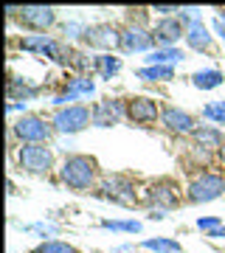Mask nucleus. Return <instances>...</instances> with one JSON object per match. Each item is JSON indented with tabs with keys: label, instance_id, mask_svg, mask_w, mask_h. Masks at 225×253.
Wrapping results in <instances>:
<instances>
[{
	"label": "nucleus",
	"instance_id": "f257e3e1",
	"mask_svg": "<svg viewBox=\"0 0 225 253\" xmlns=\"http://www.w3.org/2000/svg\"><path fill=\"white\" fill-rule=\"evenodd\" d=\"M101 177H104V172H101V166H99V158L85 155V152H68L62 158V163H59V169H56V180L71 191H88V194H93V191L99 189Z\"/></svg>",
	"mask_w": 225,
	"mask_h": 253
},
{
	"label": "nucleus",
	"instance_id": "f03ea898",
	"mask_svg": "<svg viewBox=\"0 0 225 253\" xmlns=\"http://www.w3.org/2000/svg\"><path fill=\"white\" fill-rule=\"evenodd\" d=\"M11 161L23 174L31 177H48L51 172H56V152L48 144H17L11 152Z\"/></svg>",
	"mask_w": 225,
	"mask_h": 253
},
{
	"label": "nucleus",
	"instance_id": "7ed1b4c3",
	"mask_svg": "<svg viewBox=\"0 0 225 253\" xmlns=\"http://www.w3.org/2000/svg\"><path fill=\"white\" fill-rule=\"evenodd\" d=\"M99 200H107L113 206H124V208H133L141 203V194L144 189H138V180L133 174H124V172H107L101 177L99 189L93 191Z\"/></svg>",
	"mask_w": 225,
	"mask_h": 253
},
{
	"label": "nucleus",
	"instance_id": "20e7f679",
	"mask_svg": "<svg viewBox=\"0 0 225 253\" xmlns=\"http://www.w3.org/2000/svg\"><path fill=\"white\" fill-rule=\"evenodd\" d=\"M141 203H144L149 211H175L178 206L186 203V186H180L175 177H158V180H149L144 186Z\"/></svg>",
	"mask_w": 225,
	"mask_h": 253
},
{
	"label": "nucleus",
	"instance_id": "39448f33",
	"mask_svg": "<svg viewBox=\"0 0 225 253\" xmlns=\"http://www.w3.org/2000/svg\"><path fill=\"white\" fill-rule=\"evenodd\" d=\"M6 17L28 34H48L54 26H59L54 6H6Z\"/></svg>",
	"mask_w": 225,
	"mask_h": 253
},
{
	"label": "nucleus",
	"instance_id": "423d86ee",
	"mask_svg": "<svg viewBox=\"0 0 225 253\" xmlns=\"http://www.w3.org/2000/svg\"><path fill=\"white\" fill-rule=\"evenodd\" d=\"M225 194V172H214V169H203L194 172L186 183V203L189 206H206L214 203Z\"/></svg>",
	"mask_w": 225,
	"mask_h": 253
},
{
	"label": "nucleus",
	"instance_id": "0eeeda50",
	"mask_svg": "<svg viewBox=\"0 0 225 253\" xmlns=\"http://www.w3.org/2000/svg\"><path fill=\"white\" fill-rule=\"evenodd\" d=\"M9 135L17 144H51V138L56 135V129L51 124V118L40 116V113H26V116H20L11 121Z\"/></svg>",
	"mask_w": 225,
	"mask_h": 253
},
{
	"label": "nucleus",
	"instance_id": "6e6552de",
	"mask_svg": "<svg viewBox=\"0 0 225 253\" xmlns=\"http://www.w3.org/2000/svg\"><path fill=\"white\" fill-rule=\"evenodd\" d=\"M51 124H54L56 135H76L82 129L93 126V104H68L51 113Z\"/></svg>",
	"mask_w": 225,
	"mask_h": 253
},
{
	"label": "nucleus",
	"instance_id": "1a4fd4ad",
	"mask_svg": "<svg viewBox=\"0 0 225 253\" xmlns=\"http://www.w3.org/2000/svg\"><path fill=\"white\" fill-rule=\"evenodd\" d=\"M82 48L93 54H116L121 48V26L113 23H90L82 34Z\"/></svg>",
	"mask_w": 225,
	"mask_h": 253
},
{
	"label": "nucleus",
	"instance_id": "9d476101",
	"mask_svg": "<svg viewBox=\"0 0 225 253\" xmlns=\"http://www.w3.org/2000/svg\"><path fill=\"white\" fill-rule=\"evenodd\" d=\"M93 93H96V79H93V76L68 73V76L54 87L51 104H54V110H59V107H68V104H79V99L93 96Z\"/></svg>",
	"mask_w": 225,
	"mask_h": 253
},
{
	"label": "nucleus",
	"instance_id": "9b49d317",
	"mask_svg": "<svg viewBox=\"0 0 225 253\" xmlns=\"http://www.w3.org/2000/svg\"><path fill=\"white\" fill-rule=\"evenodd\" d=\"M161 113L163 101L155 96H144V93L127 96V121L133 126H161Z\"/></svg>",
	"mask_w": 225,
	"mask_h": 253
},
{
	"label": "nucleus",
	"instance_id": "f8f14e48",
	"mask_svg": "<svg viewBox=\"0 0 225 253\" xmlns=\"http://www.w3.org/2000/svg\"><path fill=\"white\" fill-rule=\"evenodd\" d=\"M197 116L189 113V110L178 107V104H169L163 101V113H161V129L166 135H175V138H191L194 129H197Z\"/></svg>",
	"mask_w": 225,
	"mask_h": 253
},
{
	"label": "nucleus",
	"instance_id": "ddd939ff",
	"mask_svg": "<svg viewBox=\"0 0 225 253\" xmlns=\"http://www.w3.org/2000/svg\"><path fill=\"white\" fill-rule=\"evenodd\" d=\"M155 48H158V42H155V34L152 28L146 26H121V54H152Z\"/></svg>",
	"mask_w": 225,
	"mask_h": 253
},
{
	"label": "nucleus",
	"instance_id": "4468645a",
	"mask_svg": "<svg viewBox=\"0 0 225 253\" xmlns=\"http://www.w3.org/2000/svg\"><path fill=\"white\" fill-rule=\"evenodd\" d=\"M124 118H127V99L104 96V99L93 101V126L110 129V126H118Z\"/></svg>",
	"mask_w": 225,
	"mask_h": 253
},
{
	"label": "nucleus",
	"instance_id": "2eb2a0df",
	"mask_svg": "<svg viewBox=\"0 0 225 253\" xmlns=\"http://www.w3.org/2000/svg\"><path fill=\"white\" fill-rule=\"evenodd\" d=\"M152 34L158 48H175L180 40H186V23L175 14V17H155L152 20Z\"/></svg>",
	"mask_w": 225,
	"mask_h": 253
},
{
	"label": "nucleus",
	"instance_id": "dca6fc26",
	"mask_svg": "<svg viewBox=\"0 0 225 253\" xmlns=\"http://www.w3.org/2000/svg\"><path fill=\"white\" fill-rule=\"evenodd\" d=\"M191 146H197V149H203V152L217 158V155L225 149V132L220 126L200 124L197 129H194V135H191Z\"/></svg>",
	"mask_w": 225,
	"mask_h": 253
},
{
	"label": "nucleus",
	"instance_id": "f3484780",
	"mask_svg": "<svg viewBox=\"0 0 225 253\" xmlns=\"http://www.w3.org/2000/svg\"><path fill=\"white\" fill-rule=\"evenodd\" d=\"M191 51L197 54H211L214 51V34H211V26H206V20L200 17L194 23L186 26V40H183Z\"/></svg>",
	"mask_w": 225,
	"mask_h": 253
},
{
	"label": "nucleus",
	"instance_id": "a211bd4d",
	"mask_svg": "<svg viewBox=\"0 0 225 253\" xmlns=\"http://www.w3.org/2000/svg\"><path fill=\"white\" fill-rule=\"evenodd\" d=\"M43 90H45V84H37V82H31L28 76H9V84H6L9 101H31Z\"/></svg>",
	"mask_w": 225,
	"mask_h": 253
},
{
	"label": "nucleus",
	"instance_id": "6ab92c4d",
	"mask_svg": "<svg viewBox=\"0 0 225 253\" xmlns=\"http://www.w3.org/2000/svg\"><path fill=\"white\" fill-rule=\"evenodd\" d=\"M124 68V59L116 54H93V76H99V79H116L118 73Z\"/></svg>",
	"mask_w": 225,
	"mask_h": 253
},
{
	"label": "nucleus",
	"instance_id": "aec40b11",
	"mask_svg": "<svg viewBox=\"0 0 225 253\" xmlns=\"http://www.w3.org/2000/svg\"><path fill=\"white\" fill-rule=\"evenodd\" d=\"M189 82H191V87H197V90H217V87L225 84V73L220 68H203V71L191 73Z\"/></svg>",
	"mask_w": 225,
	"mask_h": 253
},
{
	"label": "nucleus",
	"instance_id": "412c9836",
	"mask_svg": "<svg viewBox=\"0 0 225 253\" xmlns=\"http://www.w3.org/2000/svg\"><path fill=\"white\" fill-rule=\"evenodd\" d=\"M146 65H166V68H175V65H180L183 59H186V51L180 45L175 48H155L152 54L144 56Z\"/></svg>",
	"mask_w": 225,
	"mask_h": 253
},
{
	"label": "nucleus",
	"instance_id": "4be33fe9",
	"mask_svg": "<svg viewBox=\"0 0 225 253\" xmlns=\"http://www.w3.org/2000/svg\"><path fill=\"white\" fill-rule=\"evenodd\" d=\"M135 79L149 82V84H166V82L175 79V68H166V65H144L135 71Z\"/></svg>",
	"mask_w": 225,
	"mask_h": 253
},
{
	"label": "nucleus",
	"instance_id": "5701e85b",
	"mask_svg": "<svg viewBox=\"0 0 225 253\" xmlns=\"http://www.w3.org/2000/svg\"><path fill=\"white\" fill-rule=\"evenodd\" d=\"M138 248L141 251H149V253H183V245L178 239H172V236H149Z\"/></svg>",
	"mask_w": 225,
	"mask_h": 253
},
{
	"label": "nucleus",
	"instance_id": "b1692460",
	"mask_svg": "<svg viewBox=\"0 0 225 253\" xmlns=\"http://www.w3.org/2000/svg\"><path fill=\"white\" fill-rule=\"evenodd\" d=\"M101 231H113V234H141L144 222L141 219H101Z\"/></svg>",
	"mask_w": 225,
	"mask_h": 253
},
{
	"label": "nucleus",
	"instance_id": "393cba45",
	"mask_svg": "<svg viewBox=\"0 0 225 253\" xmlns=\"http://www.w3.org/2000/svg\"><path fill=\"white\" fill-rule=\"evenodd\" d=\"M200 116L206 118L211 126L225 129V99H214V101H208V104H203V113Z\"/></svg>",
	"mask_w": 225,
	"mask_h": 253
},
{
	"label": "nucleus",
	"instance_id": "a878e982",
	"mask_svg": "<svg viewBox=\"0 0 225 253\" xmlns=\"http://www.w3.org/2000/svg\"><path fill=\"white\" fill-rule=\"evenodd\" d=\"M28 253H79V248L65 239H45V242L34 245Z\"/></svg>",
	"mask_w": 225,
	"mask_h": 253
},
{
	"label": "nucleus",
	"instance_id": "bb28decb",
	"mask_svg": "<svg viewBox=\"0 0 225 253\" xmlns=\"http://www.w3.org/2000/svg\"><path fill=\"white\" fill-rule=\"evenodd\" d=\"M85 23L82 20H68V23H62L59 26V40H65V42H82V34H85Z\"/></svg>",
	"mask_w": 225,
	"mask_h": 253
},
{
	"label": "nucleus",
	"instance_id": "cd10ccee",
	"mask_svg": "<svg viewBox=\"0 0 225 253\" xmlns=\"http://www.w3.org/2000/svg\"><path fill=\"white\" fill-rule=\"evenodd\" d=\"M23 231H26V234H40L43 236V242H45V236L54 239V236L59 234V225L51 222V219H40V222H28V225H23Z\"/></svg>",
	"mask_w": 225,
	"mask_h": 253
},
{
	"label": "nucleus",
	"instance_id": "c85d7f7f",
	"mask_svg": "<svg viewBox=\"0 0 225 253\" xmlns=\"http://www.w3.org/2000/svg\"><path fill=\"white\" fill-rule=\"evenodd\" d=\"M149 14H152V9H124V23L127 26H146L152 28V23H149Z\"/></svg>",
	"mask_w": 225,
	"mask_h": 253
},
{
	"label": "nucleus",
	"instance_id": "c756f323",
	"mask_svg": "<svg viewBox=\"0 0 225 253\" xmlns=\"http://www.w3.org/2000/svg\"><path fill=\"white\" fill-rule=\"evenodd\" d=\"M194 225H197L200 228V231H203V234H211V231H217V228H220V225H225V222H223V219H220V217H200L197 219V222H194Z\"/></svg>",
	"mask_w": 225,
	"mask_h": 253
},
{
	"label": "nucleus",
	"instance_id": "7c9ffc66",
	"mask_svg": "<svg viewBox=\"0 0 225 253\" xmlns=\"http://www.w3.org/2000/svg\"><path fill=\"white\" fill-rule=\"evenodd\" d=\"M178 11H180V6H152L155 17H175Z\"/></svg>",
	"mask_w": 225,
	"mask_h": 253
},
{
	"label": "nucleus",
	"instance_id": "2f4dec72",
	"mask_svg": "<svg viewBox=\"0 0 225 253\" xmlns=\"http://www.w3.org/2000/svg\"><path fill=\"white\" fill-rule=\"evenodd\" d=\"M211 31H214V34L225 42V17H220V14H217V17L211 20Z\"/></svg>",
	"mask_w": 225,
	"mask_h": 253
},
{
	"label": "nucleus",
	"instance_id": "473e14b6",
	"mask_svg": "<svg viewBox=\"0 0 225 253\" xmlns=\"http://www.w3.org/2000/svg\"><path fill=\"white\" fill-rule=\"evenodd\" d=\"M6 113H20V116H26L28 113V101H9V104H6Z\"/></svg>",
	"mask_w": 225,
	"mask_h": 253
},
{
	"label": "nucleus",
	"instance_id": "72a5a7b5",
	"mask_svg": "<svg viewBox=\"0 0 225 253\" xmlns=\"http://www.w3.org/2000/svg\"><path fill=\"white\" fill-rule=\"evenodd\" d=\"M208 239H214V242H223V239H225V225H220L217 231H211V234H208Z\"/></svg>",
	"mask_w": 225,
	"mask_h": 253
},
{
	"label": "nucleus",
	"instance_id": "f704fd0d",
	"mask_svg": "<svg viewBox=\"0 0 225 253\" xmlns=\"http://www.w3.org/2000/svg\"><path fill=\"white\" fill-rule=\"evenodd\" d=\"M146 217L152 219V222H161V219H166V211H149Z\"/></svg>",
	"mask_w": 225,
	"mask_h": 253
},
{
	"label": "nucleus",
	"instance_id": "c9c22d12",
	"mask_svg": "<svg viewBox=\"0 0 225 253\" xmlns=\"http://www.w3.org/2000/svg\"><path fill=\"white\" fill-rule=\"evenodd\" d=\"M217 14H220V17H225V6H220V9H217Z\"/></svg>",
	"mask_w": 225,
	"mask_h": 253
}]
</instances>
